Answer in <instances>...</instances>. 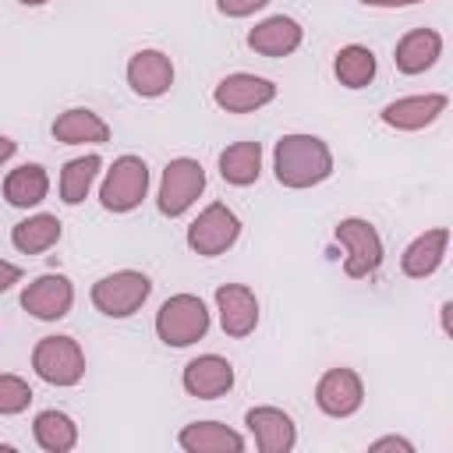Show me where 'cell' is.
I'll use <instances>...</instances> for the list:
<instances>
[{"instance_id": "6da1fadb", "label": "cell", "mask_w": 453, "mask_h": 453, "mask_svg": "<svg viewBox=\"0 0 453 453\" xmlns=\"http://www.w3.org/2000/svg\"><path fill=\"white\" fill-rule=\"evenodd\" d=\"M333 149L326 138L308 134V131H290L280 134L273 145V177L287 191H308L319 188L333 177Z\"/></svg>"}, {"instance_id": "7a4b0ae2", "label": "cell", "mask_w": 453, "mask_h": 453, "mask_svg": "<svg viewBox=\"0 0 453 453\" xmlns=\"http://www.w3.org/2000/svg\"><path fill=\"white\" fill-rule=\"evenodd\" d=\"M149 163L134 152H124L117 156L106 170H103V180H99V205L113 216H124V212H134L145 195H149Z\"/></svg>"}, {"instance_id": "3957f363", "label": "cell", "mask_w": 453, "mask_h": 453, "mask_svg": "<svg viewBox=\"0 0 453 453\" xmlns=\"http://www.w3.org/2000/svg\"><path fill=\"white\" fill-rule=\"evenodd\" d=\"M212 326V315L198 294H170L156 311V336L166 347H191Z\"/></svg>"}, {"instance_id": "277c9868", "label": "cell", "mask_w": 453, "mask_h": 453, "mask_svg": "<svg viewBox=\"0 0 453 453\" xmlns=\"http://www.w3.org/2000/svg\"><path fill=\"white\" fill-rule=\"evenodd\" d=\"M149 294H152V280L142 269L106 273L88 290L92 308L99 315H106V319H131L134 311H142V304L149 301Z\"/></svg>"}, {"instance_id": "5b68a950", "label": "cell", "mask_w": 453, "mask_h": 453, "mask_svg": "<svg viewBox=\"0 0 453 453\" xmlns=\"http://www.w3.org/2000/svg\"><path fill=\"white\" fill-rule=\"evenodd\" d=\"M333 237L343 248V276H350V280L372 276L386 258L382 234L375 230V223H368L361 216H343L333 226Z\"/></svg>"}, {"instance_id": "8992f818", "label": "cell", "mask_w": 453, "mask_h": 453, "mask_svg": "<svg viewBox=\"0 0 453 453\" xmlns=\"http://www.w3.org/2000/svg\"><path fill=\"white\" fill-rule=\"evenodd\" d=\"M32 372L57 389H71L85 379V350L74 336H42L32 347Z\"/></svg>"}, {"instance_id": "52a82bcc", "label": "cell", "mask_w": 453, "mask_h": 453, "mask_svg": "<svg viewBox=\"0 0 453 453\" xmlns=\"http://www.w3.org/2000/svg\"><path fill=\"white\" fill-rule=\"evenodd\" d=\"M205 191V166L191 156H177L163 166L159 191H156V209L166 219H180Z\"/></svg>"}, {"instance_id": "ba28073f", "label": "cell", "mask_w": 453, "mask_h": 453, "mask_svg": "<svg viewBox=\"0 0 453 453\" xmlns=\"http://www.w3.org/2000/svg\"><path fill=\"white\" fill-rule=\"evenodd\" d=\"M241 237V219L237 212L226 205V202H209L191 223H188V234H184V244L202 255V258H216L223 251H230Z\"/></svg>"}, {"instance_id": "9c48e42d", "label": "cell", "mask_w": 453, "mask_h": 453, "mask_svg": "<svg viewBox=\"0 0 453 453\" xmlns=\"http://www.w3.org/2000/svg\"><path fill=\"white\" fill-rule=\"evenodd\" d=\"M276 81L273 78H262V74H251V71H234V74H223L212 88V103L223 110V113H255L262 106H269L276 99Z\"/></svg>"}, {"instance_id": "30bf717a", "label": "cell", "mask_w": 453, "mask_h": 453, "mask_svg": "<svg viewBox=\"0 0 453 453\" xmlns=\"http://www.w3.org/2000/svg\"><path fill=\"white\" fill-rule=\"evenodd\" d=\"M315 407L326 418H354L365 407V382L354 368L336 365L315 382Z\"/></svg>"}, {"instance_id": "8fae6325", "label": "cell", "mask_w": 453, "mask_h": 453, "mask_svg": "<svg viewBox=\"0 0 453 453\" xmlns=\"http://www.w3.org/2000/svg\"><path fill=\"white\" fill-rule=\"evenodd\" d=\"M21 308L39 322H60L74 308V283L64 273H42L21 290Z\"/></svg>"}, {"instance_id": "7c38bea8", "label": "cell", "mask_w": 453, "mask_h": 453, "mask_svg": "<svg viewBox=\"0 0 453 453\" xmlns=\"http://www.w3.org/2000/svg\"><path fill=\"white\" fill-rule=\"evenodd\" d=\"M124 78H127V88L138 96V99H159L173 88V60L156 50V46H145V50H134L127 57V67H124Z\"/></svg>"}, {"instance_id": "4fadbf2b", "label": "cell", "mask_w": 453, "mask_h": 453, "mask_svg": "<svg viewBox=\"0 0 453 453\" xmlns=\"http://www.w3.org/2000/svg\"><path fill=\"white\" fill-rule=\"evenodd\" d=\"M216 311H219V326L230 340H244L258 329V319H262V308H258V297L251 287L244 283H219L216 294Z\"/></svg>"}, {"instance_id": "5bb4252c", "label": "cell", "mask_w": 453, "mask_h": 453, "mask_svg": "<svg viewBox=\"0 0 453 453\" xmlns=\"http://www.w3.org/2000/svg\"><path fill=\"white\" fill-rule=\"evenodd\" d=\"M449 106L446 92H418V96H400L379 110V120L393 131H425L435 124Z\"/></svg>"}, {"instance_id": "9a60e30c", "label": "cell", "mask_w": 453, "mask_h": 453, "mask_svg": "<svg viewBox=\"0 0 453 453\" xmlns=\"http://www.w3.org/2000/svg\"><path fill=\"white\" fill-rule=\"evenodd\" d=\"M244 425L258 453H290L297 446V425L283 407H273V403L251 407L244 414Z\"/></svg>"}, {"instance_id": "2e32d148", "label": "cell", "mask_w": 453, "mask_h": 453, "mask_svg": "<svg viewBox=\"0 0 453 453\" xmlns=\"http://www.w3.org/2000/svg\"><path fill=\"white\" fill-rule=\"evenodd\" d=\"M180 386L195 400H219L234 389V365L223 354H198L184 365Z\"/></svg>"}, {"instance_id": "e0dca14e", "label": "cell", "mask_w": 453, "mask_h": 453, "mask_svg": "<svg viewBox=\"0 0 453 453\" xmlns=\"http://www.w3.org/2000/svg\"><path fill=\"white\" fill-rule=\"evenodd\" d=\"M244 42H248V50H255L258 57L280 60V57H290V53L301 50L304 28H301V21L290 18V14H269V18H262L255 28H248V39H244Z\"/></svg>"}, {"instance_id": "ac0fdd59", "label": "cell", "mask_w": 453, "mask_h": 453, "mask_svg": "<svg viewBox=\"0 0 453 453\" xmlns=\"http://www.w3.org/2000/svg\"><path fill=\"white\" fill-rule=\"evenodd\" d=\"M439 57H442V35L435 28H411L393 46V64L407 78L432 71L439 64Z\"/></svg>"}, {"instance_id": "d6986e66", "label": "cell", "mask_w": 453, "mask_h": 453, "mask_svg": "<svg viewBox=\"0 0 453 453\" xmlns=\"http://www.w3.org/2000/svg\"><path fill=\"white\" fill-rule=\"evenodd\" d=\"M446 251H449V230L446 226H432L425 234H418L403 255H400V273L407 280H428L442 262H446Z\"/></svg>"}, {"instance_id": "ffe728a7", "label": "cell", "mask_w": 453, "mask_h": 453, "mask_svg": "<svg viewBox=\"0 0 453 453\" xmlns=\"http://www.w3.org/2000/svg\"><path fill=\"white\" fill-rule=\"evenodd\" d=\"M50 134L60 145H106L110 142V124L88 106H71V110L53 117Z\"/></svg>"}, {"instance_id": "44dd1931", "label": "cell", "mask_w": 453, "mask_h": 453, "mask_svg": "<svg viewBox=\"0 0 453 453\" xmlns=\"http://www.w3.org/2000/svg\"><path fill=\"white\" fill-rule=\"evenodd\" d=\"M177 446L184 453H244L248 439L223 421H191L177 432Z\"/></svg>"}, {"instance_id": "7402d4cb", "label": "cell", "mask_w": 453, "mask_h": 453, "mask_svg": "<svg viewBox=\"0 0 453 453\" xmlns=\"http://www.w3.org/2000/svg\"><path fill=\"white\" fill-rule=\"evenodd\" d=\"M50 195V173L42 163H21L4 177V202L14 209H35Z\"/></svg>"}, {"instance_id": "603a6c76", "label": "cell", "mask_w": 453, "mask_h": 453, "mask_svg": "<svg viewBox=\"0 0 453 453\" xmlns=\"http://www.w3.org/2000/svg\"><path fill=\"white\" fill-rule=\"evenodd\" d=\"M60 234H64V223L53 212H32L11 226V244L21 255H42L60 244Z\"/></svg>"}, {"instance_id": "cb8c5ba5", "label": "cell", "mask_w": 453, "mask_h": 453, "mask_svg": "<svg viewBox=\"0 0 453 453\" xmlns=\"http://www.w3.org/2000/svg\"><path fill=\"white\" fill-rule=\"evenodd\" d=\"M219 177L230 188H251L262 177V142H234L216 159Z\"/></svg>"}, {"instance_id": "d4e9b609", "label": "cell", "mask_w": 453, "mask_h": 453, "mask_svg": "<svg viewBox=\"0 0 453 453\" xmlns=\"http://www.w3.org/2000/svg\"><path fill=\"white\" fill-rule=\"evenodd\" d=\"M32 439L42 453H71L78 446V425L71 414L50 407L32 418Z\"/></svg>"}, {"instance_id": "484cf974", "label": "cell", "mask_w": 453, "mask_h": 453, "mask_svg": "<svg viewBox=\"0 0 453 453\" xmlns=\"http://www.w3.org/2000/svg\"><path fill=\"white\" fill-rule=\"evenodd\" d=\"M103 173V156L99 152H85V156H74L60 166V202L64 205H81L96 184V177Z\"/></svg>"}, {"instance_id": "4316f807", "label": "cell", "mask_w": 453, "mask_h": 453, "mask_svg": "<svg viewBox=\"0 0 453 453\" xmlns=\"http://www.w3.org/2000/svg\"><path fill=\"white\" fill-rule=\"evenodd\" d=\"M379 71V60L372 53V46H361V42H347L336 50L333 57V74L343 88H368L372 78Z\"/></svg>"}, {"instance_id": "83f0119b", "label": "cell", "mask_w": 453, "mask_h": 453, "mask_svg": "<svg viewBox=\"0 0 453 453\" xmlns=\"http://www.w3.org/2000/svg\"><path fill=\"white\" fill-rule=\"evenodd\" d=\"M32 403V386L14 375V372H4L0 375V418H14V414H25Z\"/></svg>"}, {"instance_id": "f1b7e54d", "label": "cell", "mask_w": 453, "mask_h": 453, "mask_svg": "<svg viewBox=\"0 0 453 453\" xmlns=\"http://www.w3.org/2000/svg\"><path fill=\"white\" fill-rule=\"evenodd\" d=\"M273 0H216V11L223 18H251L258 11H265Z\"/></svg>"}, {"instance_id": "f546056e", "label": "cell", "mask_w": 453, "mask_h": 453, "mask_svg": "<svg viewBox=\"0 0 453 453\" xmlns=\"http://www.w3.org/2000/svg\"><path fill=\"white\" fill-rule=\"evenodd\" d=\"M368 453H414V442L403 435H382L368 442Z\"/></svg>"}, {"instance_id": "4dcf8cb0", "label": "cell", "mask_w": 453, "mask_h": 453, "mask_svg": "<svg viewBox=\"0 0 453 453\" xmlns=\"http://www.w3.org/2000/svg\"><path fill=\"white\" fill-rule=\"evenodd\" d=\"M21 265H14V262H7V258H0V294H7L14 283H21Z\"/></svg>"}, {"instance_id": "1f68e13d", "label": "cell", "mask_w": 453, "mask_h": 453, "mask_svg": "<svg viewBox=\"0 0 453 453\" xmlns=\"http://www.w3.org/2000/svg\"><path fill=\"white\" fill-rule=\"evenodd\" d=\"M365 7H382V11H396V7H414V4H425V0H361Z\"/></svg>"}, {"instance_id": "d6a6232c", "label": "cell", "mask_w": 453, "mask_h": 453, "mask_svg": "<svg viewBox=\"0 0 453 453\" xmlns=\"http://www.w3.org/2000/svg\"><path fill=\"white\" fill-rule=\"evenodd\" d=\"M14 152H18V142H14L11 134H0V166H4V163H11V159H14Z\"/></svg>"}, {"instance_id": "836d02e7", "label": "cell", "mask_w": 453, "mask_h": 453, "mask_svg": "<svg viewBox=\"0 0 453 453\" xmlns=\"http://www.w3.org/2000/svg\"><path fill=\"white\" fill-rule=\"evenodd\" d=\"M449 311H453V304L449 301H442V308H439V319H442V329L449 333Z\"/></svg>"}, {"instance_id": "e575fe53", "label": "cell", "mask_w": 453, "mask_h": 453, "mask_svg": "<svg viewBox=\"0 0 453 453\" xmlns=\"http://www.w3.org/2000/svg\"><path fill=\"white\" fill-rule=\"evenodd\" d=\"M21 7H46V4H53V0H18Z\"/></svg>"}]
</instances>
